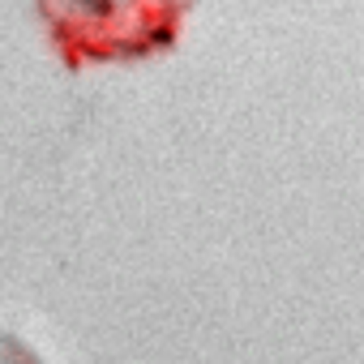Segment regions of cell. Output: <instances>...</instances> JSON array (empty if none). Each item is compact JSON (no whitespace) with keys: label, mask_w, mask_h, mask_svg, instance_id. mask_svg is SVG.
<instances>
[{"label":"cell","mask_w":364,"mask_h":364,"mask_svg":"<svg viewBox=\"0 0 364 364\" xmlns=\"http://www.w3.org/2000/svg\"><path fill=\"white\" fill-rule=\"evenodd\" d=\"M0 364H43V360H39V351L31 343H22L18 334L0 330Z\"/></svg>","instance_id":"2"},{"label":"cell","mask_w":364,"mask_h":364,"mask_svg":"<svg viewBox=\"0 0 364 364\" xmlns=\"http://www.w3.org/2000/svg\"><path fill=\"white\" fill-rule=\"evenodd\" d=\"M193 0H35L65 65L150 60L180 39Z\"/></svg>","instance_id":"1"}]
</instances>
